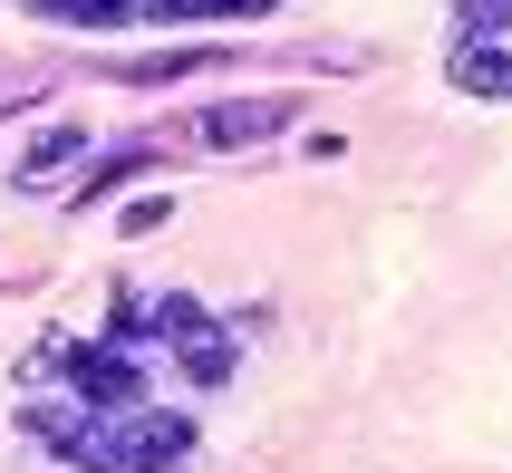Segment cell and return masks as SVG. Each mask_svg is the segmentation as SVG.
Here are the masks:
<instances>
[{"label":"cell","instance_id":"6da1fadb","mask_svg":"<svg viewBox=\"0 0 512 473\" xmlns=\"http://www.w3.org/2000/svg\"><path fill=\"white\" fill-rule=\"evenodd\" d=\"M136 329L165 338L174 367H184L194 387H232V367H242L232 329H223L203 300H184V290H126V300H116V338H136Z\"/></svg>","mask_w":512,"mask_h":473},{"label":"cell","instance_id":"7a4b0ae2","mask_svg":"<svg viewBox=\"0 0 512 473\" xmlns=\"http://www.w3.org/2000/svg\"><path fill=\"white\" fill-rule=\"evenodd\" d=\"M300 126V97L290 87H261V97H223V107H194L184 116V136L203 145V155H252V145L290 136Z\"/></svg>","mask_w":512,"mask_h":473},{"label":"cell","instance_id":"3957f363","mask_svg":"<svg viewBox=\"0 0 512 473\" xmlns=\"http://www.w3.org/2000/svg\"><path fill=\"white\" fill-rule=\"evenodd\" d=\"M58 367H68V387H78V406L87 416H136L145 406V367H136V348L126 338H97V348H49Z\"/></svg>","mask_w":512,"mask_h":473},{"label":"cell","instance_id":"277c9868","mask_svg":"<svg viewBox=\"0 0 512 473\" xmlns=\"http://www.w3.org/2000/svg\"><path fill=\"white\" fill-rule=\"evenodd\" d=\"M87 165H97V126H87V116H49V126L10 155V194H58V184H78Z\"/></svg>","mask_w":512,"mask_h":473},{"label":"cell","instance_id":"5b68a950","mask_svg":"<svg viewBox=\"0 0 512 473\" xmlns=\"http://www.w3.org/2000/svg\"><path fill=\"white\" fill-rule=\"evenodd\" d=\"M20 435L49 464H78V473H116V425L107 416H87V406H29Z\"/></svg>","mask_w":512,"mask_h":473},{"label":"cell","instance_id":"8992f818","mask_svg":"<svg viewBox=\"0 0 512 473\" xmlns=\"http://www.w3.org/2000/svg\"><path fill=\"white\" fill-rule=\"evenodd\" d=\"M116 473H194V425L155 406L116 416Z\"/></svg>","mask_w":512,"mask_h":473},{"label":"cell","instance_id":"52a82bcc","mask_svg":"<svg viewBox=\"0 0 512 473\" xmlns=\"http://www.w3.org/2000/svg\"><path fill=\"white\" fill-rule=\"evenodd\" d=\"M281 0H136V20L155 29H194V20H271Z\"/></svg>","mask_w":512,"mask_h":473},{"label":"cell","instance_id":"ba28073f","mask_svg":"<svg viewBox=\"0 0 512 473\" xmlns=\"http://www.w3.org/2000/svg\"><path fill=\"white\" fill-rule=\"evenodd\" d=\"M29 20H58V29H126L136 0H20Z\"/></svg>","mask_w":512,"mask_h":473},{"label":"cell","instance_id":"9c48e42d","mask_svg":"<svg viewBox=\"0 0 512 473\" xmlns=\"http://www.w3.org/2000/svg\"><path fill=\"white\" fill-rule=\"evenodd\" d=\"M223 49H165V58H116V78L126 87H165V78H194V68H213Z\"/></svg>","mask_w":512,"mask_h":473},{"label":"cell","instance_id":"30bf717a","mask_svg":"<svg viewBox=\"0 0 512 473\" xmlns=\"http://www.w3.org/2000/svg\"><path fill=\"white\" fill-rule=\"evenodd\" d=\"M136 165H145V145H126V155H107V165H87V174H78V213H87L97 194H107V184H126Z\"/></svg>","mask_w":512,"mask_h":473},{"label":"cell","instance_id":"8fae6325","mask_svg":"<svg viewBox=\"0 0 512 473\" xmlns=\"http://www.w3.org/2000/svg\"><path fill=\"white\" fill-rule=\"evenodd\" d=\"M165 213H174V194H136L126 213H116V232H126V242H145V232L165 223Z\"/></svg>","mask_w":512,"mask_h":473}]
</instances>
